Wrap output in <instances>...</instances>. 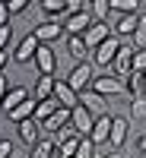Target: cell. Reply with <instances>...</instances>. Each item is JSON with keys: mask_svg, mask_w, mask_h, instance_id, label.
Instances as JSON below:
<instances>
[{"mask_svg": "<svg viewBox=\"0 0 146 158\" xmlns=\"http://www.w3.org/2000/svg\"><path fill=\"white\" fill-rule=\"evenodd\" d=\"M29 158H57V146H54V139H51V136H42V142L32 149Z\"/></svg>", "mask_w": 146, "mask_h": 158, "instance_id": "cb8c5ba5", "label": "cell"}, {"mask_svg": "<svg viewBox=\"0 0 146 158\" xmlns=\"http://www.w3.org/2000/svg\"><path fill=\"white\" fill-rule=\"evenodd\" d=\"M10 38H13V29H10V25H3V29H0V51H7Z\"/></svg>", "mask_w": 146, "mask_h": 158, "instance_id": "836d02e7", "label": "cell"}, {"mask_svg": "<svg viewBox=\"0 0 146 158\" xmlns=\"http://www.w3.org/2000/svg\"><path fill=\"white\" fill-rule=\"evenodd\" d=\"M92 79H95L92 76V63H76V67L70 70V76H67V85L79 95V92H86L92 85Z\"/></svg>", "mask_w": 146, "mask_h": 158, "instance_id": "7a4b0ae2", "label": "cell"}, {"mask_svg": "<svg viewBox=\"0 0 146 158\" xmlns=\"http://www.w3.org/2000/svg\"><path fill=\"white\" fill-rule=\"evenodd\" d=\"M134 70L146 73V51H137V54H134Z\"/></svg>", "mask_w": 146, "mask_h": 158, "instance_id": "d6a6232c", "label": "cell"}, {"mask_svg": "<svg viewBox=\"0 0 146 158\" xmlns=\"http://www.w3.org/2000/svg\"><path fill=\"white\" fill-rule=\"evenodd\" d=\"M95 152H99V146L92 142L89 136H83L79 139V149H76V158H95Z\"/></svg>", "mask_w": 146, "mask_h": 158, "instance_id": "f1b7e54d", "label": "cell"}, {"mask_svg": "<svg viewBox=\"0 0 146 158\" xmlns=\"http://www.w3.org/2000/svg\"><path fill=\"white\" fill-rule=\"evenodd\" d=\"M130 114L134 117H146V98H134L130 101Z\"/></svg>", "mask_w": 146, "mask_h": 158, "instance_id": "1f68e13d", "label": "cell"}, {"mask_svg": "<svg viewBox=\"0 0 146 158\" xmlns=\"http://www.w3.org/2000/svg\"><path fill=\"white\" fill-rule=\"evenodd\" d=\"M54 98H57L60 108H67V111H73L76 104H79V95L67 85V79H57V85H54Z\"/></svg>", "mask_w": 146, "mask_h": 158, "instance_id": "7c38bea8", "label": "cell"}, {"mask_svg": "<svg viewBox=\"0 0 146 158\" xmlns=\"http://www.w3.org/2000/svg\"><path fill=\"white\" fill-rule=\"evenodd\" d=\"M137 25H140V13H137V16H121L117 25H114V35H117V38H134Z\"/></svg>", "mask_w": 146, "mask_h": 158, "instance_id": "603a6c76", "label": "cell"}, {"mask_svg": "<svg viewBox=\"0 0 146 158\" xmlns=\"http://www.w3.org/2000/svg\"><path fill=\"white\" fill-rule=\"evenodd\" d=\"M89 89L99 92L102 98H111V95H121V92H124V79H114L111 73H108V76H95Z\"/></svg>", "mask_w": 146, "mask_h": 158, "instance_id": "277c9868", "label": "cell"}, {"mask_svg": "<svg viewBox=\"0 0 146 158\" xmlns=\"http://www.w3.org/2000/svg\"><path fill=\"white\" fill-rule=\"evenodd\" d=\"M64 41H67V51H70L79 63H89V54H92V51H89V44L83 41V35H64Z\"/></svg>", "mask_w": 146, "mask_h": 158, "instance_id": "2e32d148", "label": "cell"}, {"mask_svg": "<svg viewBox=\"0 0 146 158\" xmlns=\"http://www.w3.org/2000/svg\"><path fill=\"white\" fill-rule=\"evenodd\" d=\"M16 130H19V142H22V146H29V149H35L38 142H42V136H45L38 120H25V123H19Z\"/></svg>", "mask_w": 146, "mask_h": 158, "instance_id": "8fae6325", "label": "cell"}, {"mask_svg": "<svg viewBox=\"0 0 146 158\" xmlns=\"http://www.w3.org/2000/svg\"><path fill=\"white\" fill-rule=\"evenodd\" d=\"M79 139H83V136H79ZM79 139H70V142H64V146H57V158H76Z\"/></svg>", "mask_w": 146, "mask_h": 158, "instance_id": "f546056e", "label": "cell"}, {"mask_svg": "<svg viewBox=\"0 0 146 158\" xmlns=\"http://www.w3.org/2000/svg\"><path fill=\"white\" fill-rule=\"evenodd\" d=\"M38 48H42V41L29 32L25 38H19V44H16V54H13V60L16 63H32L35 60V54H38Z\"/></svg>", "mask_w": 146, "mask_h": 158, "instance_id": "52a82bcc", "label": "cell"}, {"mask_svg": "<svg viewBox=\"0 0 146 158\" xmlns=\"http://www.w3.org/2000/svg\"><path fill=\"white\" fill-rule=\"evenodd\" d=\"M105 158H124V155L121 152H111V155H105Z\"/></svg>", "mask_w": 146, "mask_h": 158, "instance_id": "ab89813d", "label": "cell"}, {"mask_svg": "<svg viewBox=\"0 0 146 158\" xmlns=\"http://www.w3.org/2000/svg\"><path fill=\"white\" fill-rule=\"evenodd\" d=\"M35 70L38 76H54V67H57V57H54V51H51V44H42L38 48V54H35Z\"/></svg>", "mask_w": 146, "mask_h": 158, "instance_id": "9c48e42d", "label": "cell"}, {"mask_svg": "<svg viewBox=\"0 0 146 158\" xmlns=\"http://www.w3.org/2000/svg\"><path fill=\"white\" fill-rule=\"evenodd\" d=\"M124 48V38H117V35H111L108 38V41H105L99 51H95V54H92V57H95V63H99V67H111V63H114V57H117V51H121Z\"/></svg>", "mask_w": 146, "mask_h": 158, "instance_id": "8992f818", "label": "cell"}, {"mask_svg": "<svg viewBox=\"0 0 146 158\" xmlns=\"http://www.w3.org/2000/svg\"><path fill=\"white\" fill-rule=\"evenodd\" d=\"M64 10H67V0H42V13H48V19L60 16Z\"/></svg>", "mask_w": 146, "mask_h": 158, "instance_id": "83f0119b", "label": "cell"}, {"mask_svg": "<svg viewBox=\"0 0 146 158\" xmlns=\"http://www.w3.org/2000/svg\"><path fill=\"white\" fill-rule=\"evenodd\" d=\"M134 54H137V48L130 44V38H124V48L117 51V57H114V63L108 67L114 79H124V82H127V76L134 73Z\"/></svg>", "mask_w": 146, "mask_h": 158, "instance_id": "6da1fadb", "label": "cell"}, {"mask_svg": "<svg viewBox=\"0 0 146 158\" xmlns=\"http://www.w3.org/2000/svg\"><path fill=\"white\" fill-rule=\"evenodd\" d=\"M127 133H130V120H124V117H114V123H111V146L114 149H121L124 146V139H127Z\"/></svg>", "mask_w": 146, "mask_h": 158, "instance_id": "7402d4cb", "label": "cell"}, {"mask_svg": "<svg viewBox=\"0 0 146 158\" xmlns=\"http://www.w3.org/2000/svg\"><path fill=\"white\" fill-rule=\"evenodd\" d=\"M130 44H134L137 51H146V13H140V25H137L134 38H130Z\"/></svg>", "mask_w": 146, "mask_h": 158, "instance_id": "484cf974", "label": "cell"}, {"mask_svg": "<svg viewBox=\"0 0 146 158\" xmlns=\"http://www.w3.org/2000/svg\"><path fill=\"white\" fill-rule=\"evenodd\" d=\"M111 35H114V32H111V25H108V22H92V25H89V32L83 35V41L89 44L92 54H95V51H99L105 41H108Z\"/></svg>", "mask_w": 146, "mask_h": 158, "instance_id": "3957f363", "label": "cell"}, {"mask_svg": "<svg viewBox=\"0 0 146 158\" xmlns=\"http://www.w3.org/2000/svg\"><path fill=\"white\" fill-rule=\"evenodd\" d=\"M7 92H10V82H7V76H0V104H3V98H7Z\"/></svg>", "mask_w": 146, "mask_h": 158, "instance_id": "8d00e7d4", "label": "cell"}, {"mask_svg": "<svg viewBox=\"0 0 146 158\" xmlns=\"http://www.w3.org/2000/svg\"><path fill=\"white\" fill-rule=\"evenodd\" d=\"M7 10H10V16H19V13L29 10V0H7Z\"/></svg>", "mask_w": 146, "mask_h": 158, "instance_id": "4dcf8cb0", "label": "cell"}, {"mask_svg": "<svg viewBox=\"0 0 146 158\" xmlns=\"http://www.w3.org/2000/svg\"><path fill=\"white\" fill-rule=\"evenodd\" d=\"M67 123H70V111H67V108H57V111L42 123V133H45V136H54L57 130H64Z\"/></svg>", "mask_w": 146, "mask_h": 158, "instance_id": "4fadbf2b", "label": "cell"}, {"mask_svg": "<svg viewBox=\"0 0 146 158\" xmlns=\"http://www.w3.org/2000/svg\"><path fill=\"white\" fill-rule=\"evenodd\" d=\"M35 111H38V101H35V98H29V101H22L19 108L13 111V114H7V117L19 127V123H25V120H35Z\"/></svg>", "mask_w": 146, "mask_h": 158, "instance_id": "d6986e66", "label": "cell"}, {"mask_svg": "<svg viewBox=\"0 0 146 158\" xmlns=\"http://www.w3.org/2000/svg\"><path fill=\"white\" fill-rule=\"evenodd\" d=\"M51 139H54V146H64V142H70V139H79V133H76V127H73V123H67L64 130H57Z\"/></svg>", "mask_w": 146, "mask_h": 158, "instance_id": "4316f807", "label": "cell"}, {"mask_svg": "<svg viewBox=\"0 0 146 158\" xmlns=\"http://www.w3.org/2000/svg\"><path fill=\"white\" fill-rule=\"evenodd\" d=\"M140 155H146V136H140Z\"/></svg>", "mask_w": 146, "mask_h": 158, "instance_id": "f35d334b", "label": "cell"}, {"mask_svg": "<svg viewBox=\"0 0 146 158\" xmlns=\"http://www.w3.org/2000/svg\"><path fill=\"white\" fill-rule=\"evenodd\" d=\"M10 25V10H7V0H0V29Z\"/></svg>", "mask_w": 146, "mask_h": 158, "instance_id": "e575fe53", "label": "cell"}, {"mask_svg": "<svg viewBox=\"0 0 146 158\" xmlns=\"http://www.w3.org/2000/svg\"><path fill=\"white\" fill-rule=\"evenodd\" d=\"M111 123H114V117L111 114H102L99 120H95V127H92V142H95V146H102V142H108L111 139Z\"/></svg>", "mask_w": 146, "mask_h": 158, "instance_id": "5bb4252c", "label": "cell"}, {"mask_svg": "<svg viewBox=\"0 0 146 158\" xmlns=\"http://www.w3.org/2000/svg\"><path fill=\"white\" fill-rule=\"evenodd\" d=\"M32 35H35L42 44H51V41H57V38H64V25L51 22V19H42V22L32 29Z\"/></svg>", "mask_w": 146, "mask_h": 158, "instance_id": "30bf717a", "label": "cell"}, {"mask_svg": "<svg viewBox=\"0 0 146 158\" xmlns=\"http://www.w3.org/2000/svg\"><path fill=\"white\" fill-rule=\"evenodd\" d=\"M57 108H60V104H57V98H48V101H38V111H35V120H38V123H45V120H48V117L54 114Z\"/></svg>", "mask_w": 146, "mask_h": 158, "instance_id": "d4e9b609", "label": "cell"}, {"mask_svg": "<svg viewBox=\"0 0 146 158\" xmlns=\"http://www.w3.org/2000/svg\"><path fill=\"white\" fill-rule=\"evenodd\" d=\"M7 63H10V54H7V51H0V76H3V67H7Z\"/></svg>", "mask_w": 146, "mask_h": 158, "instance_id": "74e56055", "label": "cell"}, {"mask_svg": "<svg viewBox=\"0 0 146 158\" xmlns=\"http://www.w3.org/2000/svg\"><path fill=\"white\" fill-rule=\"evenodd\" d=\"M54 85H57L54 76H38V82L32 85V98H35V101H48V98H54Z\"/></svg>", "mask_w": 146, "mask_h": 158, "instance_id": "ac0fdd59", "label": "cell"}, {"mask_svg": "<svg viewBox=\"0 0 146 158\" xmlns=\"http://www.w3.org/2000/svg\"><path fill=\"white\" fill-rule=\"evenodd\" d=\"M79 104L89 111V114H95V117H102V114H108V98H102L99 92H92V89H86V92H79Z\"/></svg>", "mask_w": 146, "mask_h": 158, "instance_id": "ba28073f", "label": "cell"}, {"mask_svg": "<svg viewBox=\"0 0 146 158\" xmlns=\"http://www.w3.org/2000/svg\"><path fill=\"white\" fill-rule=\"evenodd\" d=\"M86 13L92 16V22H105L111 13V0H86Z\"/></svg>", "mask_w": 146, "mask_h": 158, "instance_id": "44dd1931", "label": "cell"}, {"mask_svg": "<svg viewBox=\"0 0 146 158\" xmlns=\"http://www.w3.org/2000/svg\"><path fill=\"white\" fill-rule=\"evenodd\" d=\"M143 158H146V155H143Z\"/></svg>", "mask_w": 146, "mask_h": 158, "instance_id": "60d3db41", "label": "cell"}, {"mask_svg": "<svg viewBox=\"0 0 146 158\" xmlns=\"http://www.w3.org/2000/svg\"><path fill=\"white\" fill-rule=\"evenodd\" d=\"M92 25V16L89 13H79V16H70L67 25H64V35H86Z\"/></svg>", "mask_w": 146, "mask_h": 158, "instance_id": "ffe728a7", "label": "cell"}, {"mask_svg": "<svg viewBox=\"0 0 146 158\" xmlns=\"http://www.w3.org/2000/svg\"><path fill=\"white\" fill-rule=\"evenodd\" d=\"M95 120H99V117H95V114H89L83 104H76V108L70 111V123L76 127V133H79V136H92V127H95Z\"/></svg>", "mask_w": 146, "mask_h": 158, "instance_id": "5b68a950", "label": "cell"}, {"mask_svg": "<svg viewBox=\"0 0 146 158\" xmlns=\"http://www.w3.org/2000/svg\"><path fill=\"white\" fill-rule=\"evenodd\" d=\"M10 152H13V142L10 139H0V158H10Z\"/></svg>", "mask_w": 146, "mask_h": 158, "instance_id": "d590c367", "label": "cell"}, {"mask_svg": "<svg viewBox=\"0 0 146 158\" xmlns=\"http://www.w3.org/2000/svg\"><path fill=\"white\" fill-rule=\"evenodd\" d=\"M29 98H32V92H29V89H22V85H16V89H10V92H7V98H3V104H0V108H3V114H13L22 101H29Z\"/></svg>", "mask_w": 146, "mask_h": 158, "instance_id": "9a60e30c", "label": "cell"}, {"mask_svg": "<svg viewBox=\"0 0 146 158\" xmlns=\"http://www.w3.org/2000/svg\"><path fill=\"white\" fill-rule=\"evenodd\" d=\"M124 92L130 95V101L134 98H146V73H130L127 76V82H124Z\"/></svg>", "mask_w": 146, "mask_h": 158, "instance_id": "e0dca14e", "label": "cell"}]
</instances>
